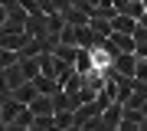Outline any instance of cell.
Returning <instances> with one entry per match:
<instances>
[{
    "label": "cell",
    "instance_id": "6da1fadb",
    "mask_svg": "<svg viewBox=\"0 0 147 131\" xmlns=\"http://www.w3.org/2000/svg\"><path fill=\"white\" fill-rule=\"evenodd\" d=\"M101 111H105V102H101V98H95V102H82L79 108L72 111V115H75V125H72V128H92V121H98Z\"/></svg>",
    "mask_w": 147,
    "mask_h": 131
},
{
    "label": "cell",
    "instance_id": "7a4b0ae2",
    "mask_svg": "<svg viewBox=\"0 0 147 131\" xmlns=\"http://www.w3.org/2000/svg\"><path fill=\"white\" fill-rule=\"evenodd\" d=\"M121 118H124V102H108L105 111H101V128L105 131H118L121 128Z\"/></svg>",
    "mask_w": 147,
    "mask_h": 131
},
{
    "label": "cell",
    "instance_id": "3957f363",
    "mask_svg": "<svg viewBox=\"0 0 147 131\" xmlns=\"http://www.w3.org/2000/svg\"><path fill=\"white\" fill-rule=\"evenodd\" d=\"M111 69L121 75H134V69H137V52H118L115 59H111Z\"/></svg>",
    "mask_w": 147,
    "mask_h": 131
},
{
    "label": "cell",
    "instance_id": "277c9868",
    "mask_svg": "<svg viewBox=\"0 0 147 131\" xmlns=\"http://www.w3.org/2000/svg\"><path fill=\"white\" fill-rule=\"evenodd\" d=\"M111 46H115L118 52H134L137 49V39H134V33H121V30H111Z\"/></svg>",
    "mask_w": 147,
    "mask_h": 131
},
{
    "label": "cell",
    "instance_id": "5b68a950",
    "mask_svg": "<svg viewBox=\"0 0 147 131\" xmlns=\"http://www.w3.org/2000/svg\"><path fill=\"white\" fill-rule=\"evenodd\" d=\"M147 105V82L134 79V89H131V98L124 102V108H144Z\"/></svg>",
    "mask_w": 147,
    "mask_h": 131
},
{
    "label": "cell",
    "instance_id": "8992f818",
    "mask_svg": "<svg viewBox=\"0 0 147 131\" xmlns=\"http://www.w3.org/2000/svg\"><path fill=\"white\" fill-rule=\"evenodd\" d=\"M75 36H79V46H85V49H95L101 39H105V36H98V33H95L88 23H82L79 30H75Z\"/></svg>",
    "mask_w": 147,
    "mask_h": 131
},
{
    "label": "cell",
    "instance_id": "52a82bcc",
    "mask_svg": "<svg viewBox=\"0 0 147 131\" xmlns=\"http://www.w3.org/2000/svg\"><path fill=\"white\" fill-rule=\"evenodd\" d=\"M30 108H33V115H53V111H56V98H53V95H36V98H33L30 102Z\"/></svg>",
    "mask_w": 147,
    "mask_h": 131
},
{
    "label": "cell",
    "instance_id": "ba28073f",
    "mask_svg": "<svg viewBox=\"0 0 147 131\" xmlns=\"http://www.w3.org/2000/svg\"><path fill=\"white\" fill-rule=\"evenodd\" d=\"M10 95H13V98H20L23 105H30V102L36 98L39 92H36V85H33V79H26V82H20V85H16V89H13Z\"/></svg>",
    "mask_w": 147,
    "mask_h": 131
},
{
    "label": "cell",
    "instance_id": "9c48e42d",
    "mask_svg": "<svg viewBox=\"0 0 147 131\" xmlns=\"http://www.w3.org/2000/svg\"><path fill=\"white\" fill-rule=\"evenodd\" d=\"M75 72L79 75H85V72H92L95 69V62H92V49H85V46H79V52H75Z\"/></svg>",
    "mask_w": 147,
    "mask_h": 131
},
{
    "label": "cell",
    "instance_id": "30bf717a",
    "mask_svg": "<svg viewBox=\"0 0 147 131\" xmlns=\"http://www.w3.org/2000/svg\"><path fill=\"white\" fill-rule=\"evenodd\" d=\"M33 85H36V92H42V95H56L59 89H62V85H59L53 75H42V72H39L36 79H33Z\"/></svg>",
    "mask_w": 147,
    "mask_h": 131
},
{
    "label": "cell",
    "instance_id": "8fae6325",
    "mask_svg": "<svg viewBox=\"0 0 147 131\" xmlns=\"http://www.w3.org/2000/svg\"><path fill=\"white\" fill-rule=\"evenodd\" d=\"M111 30L134 33V30H137V20H134V16H127V13H115V16H111Z\"/></svg>",
    "mask_w": 147,
    "mask_h": 131
},
{
    "label": "cell",
    "instance_id": "7c38bea8",
    "mask_svg": "<svg viewBox=\"0 0 147 131\" xmlns=\"http://www.w3.org/2000/svg\"><path fill=\"white\" fill-rule=\"evenodd\" d=\"M20 69H23L26 79H36L39 75V59L36 56H20Z\"/></svg>",
    "mask_w": 147,
    "mask_h": 131
},
{
    "label": "cell",
    "instance_id": "4fadbf2b",
    "mask_svg": "<svg viewBox=\"0 0 147 131\" xmlns=\"http://www.w3.org/2000/svg\"><path fill=\"white\" fill-rule=\"evenodd\" d=\"M33 118H36V115H33V108L26 105V108H23L20 115H16V118L10 121V128H16V131H23V128H33Z\"/></svg>",
    "mask_w": 147,
    "mask_h": 131
},
{
    "label": "cell",
    "instance_id": "5bb4252c",
    "mask_svg": "<svg viewBox=\"0 0 147 131\" xmlns=\"http://www.w3.org/2000/svg\"><path fill=\"white\" fill-rule=\"evenodd\" d=\"M20 82H26V75H23V69H20V62H13V66H7V85H10V92L16 89Z\"/></svg>",
    "mask_w": 147,
    "mask_h": 131
},
{
    "label": "cell",
    "instance_id": "9a60e30c",
    "mask_svg": "<svg viewBox=\"0 0 147 131\" xmlns=\"http://www.w3.org/2000/svg\"><path fill=\"white\" fill-rule=\"evenodd\" d=\"M56 128V111L53 115H36L33 118V131H53Z\"/></svg>",
    "mask_w": 147,
    "mask_h": 131
},
{
    "label": "cell",
    "instance_id": "2e32d148",
    "mask_svg": "<svg viewBox=\"0 0 147 131\" xmlns=\"http://www.w3.org/2000/svg\"><path fill=\"white\" fill-rule=\"evenodd\" d=\"M13 62H20V52H16V49H3V46H0V69H7V66H13Z\"/></svg>",
    "mask_w": 147,
    "mask_h": 131
},
{
    "label": "cell",
    "instance_id": "e0dca14e",
    "mask_svg": "<svg viewBox=\"0 0 147 131\" xmlns=\"http://www.w3.org/2000/svg\"><path fill=\"white\" fill-rule=\"evenodd\" d=\"M134 79L147 82V59H144V56H137V69H134Z\"/></svg>",
    "mask_w": 147,
    "mask_h": 131
},
{
    "label": "cell",
    "instance_id": "ac0fdd59",
    "mask_svg": "<svg viewBox=\"0 0 147 131\" xmlns=\"http://www.w3.org/2000/svg\"><path fill=\"white\" fill-rule=\"evenodd\" d=\"M69 7H72V0H53V10H59V13H65Z\"/></svg>",
    "mask_w": 147,
    "mask_h": 131
},
{
    "label": "cell",
    "instance_id": "d6986e66",
    "mask_svg": "<svg viewBox=\"0 0 147 131\" xmlns=\"http://www.w3.org/2000/svg\"><path fill=\"white\" fill-rule=\"evenodd\" d=\"M7 23V3H0V26Z\"/></svg>",
    "mask_w": 147,
    "mask_h": 131
},
{
    "label": "cell",
    "instance_id": "ffe728a7",
    "mask_svg": "<svg viewBox=\"0 0 147 131\" xmlns=\"http://www.w3.org/2000/svg\"><path fill=\"white\" fill-rule=\"evenodd\" d=\"M0 128H3V108H0Z\"/></svg>",
    "mask_w": 147,
    "mask_h": 131
},
{
    "label": "cell",
    "instance_id": "44dd1931",
    "mask_svg": "<svg viewBox=\"0 0 147 131\" xmlns=\"http://www.w3.org/2000/svg\"><path fill=\"white\" fill-rule=\"evenodd\" d=\"M144 10H147V0H144Z\"/></svg>",
    "mask_w": 147,
    "mask_h": 131
}]
</instances>
